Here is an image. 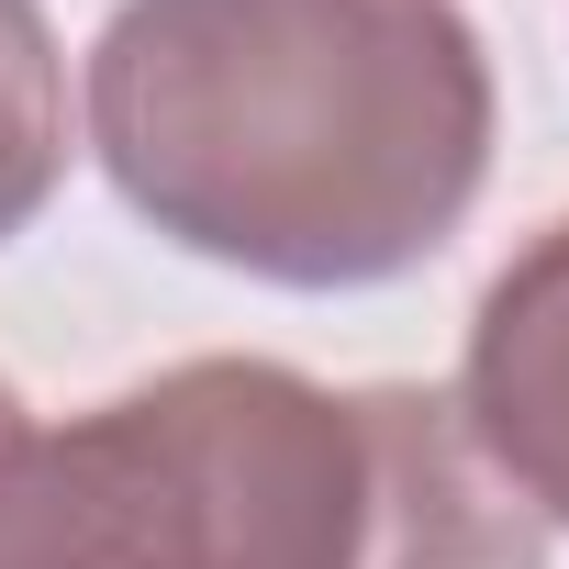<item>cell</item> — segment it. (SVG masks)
<instances>
[{
  "instance_id": "cell-1",
  "label": "cell",
  "mask_w": 569,
  "mask_h": 569,
  "mask_svg": "<svg viewBox=\"0 0 569 569\" xmlns=\"http://www.w3.org/2000/svg\"><path fill=\"white\" fill-rule=\"evenodd\" d=\"M90 157L212 268L380 291L491 179V57L458 0H112Z\"/></svg>"
},
{
  "instance_id": "cell-2",
  "label": "cell",
  "mask_w": 569,
  "mask_h": 569,
  "mask_svg": "<svg viewBox=\"0 0 569 569\" xmlns=\"http://www.w3.org/2000/svg\"><path fill=\"white\" fill-rule=\"evenodd\" d=\"M0 569H547V525L425 380L179 358L0 458Z\"/></svg>"
},
{
  "instance_id": "cell-3",
  "label": "cell",
  "mask_w": 569,
  "mask_h": 569,
  "mask_svg": "<svg viewBox=\"0 0 569 569\" xmlns=\"http://www.w3.org/2000/svg\"><path fill=\"white\" fill-rule=\"evenodd\" d=\"M447 402L469 447L513 480V502L536 525H569V212L491 268Z\"/></svg>"
},
{
  "instance_id": "cell-4",
  "label": "cell",
  "mask_w": 569,
  "mask_h": 569,
  "mask_svg": "<svg viewBox=\"0 0 569 569\" xmlns=\"http://www.w3.org/2000/svg\"><path fill=\"white\" fill-rule=\"evenodd\" d=\"M68 179V57L46 0H0V246L34 234Z\"/></svg>"
},
{
  "instance_id": "cell-5",
  "label": "cell",
  "mask_w": 569,
  "mask_h": 569,
  "mask_svg": "<svg viewBox=\"0 0 569 569\" xmlns=\"http://www.w3.org/2000/svg\"><path fill=\"white\" fill-rule=\"evenodd\" d=\"M12 447H23V391L0 380V458H12Z\"/></svg>"
}]
</instances>
